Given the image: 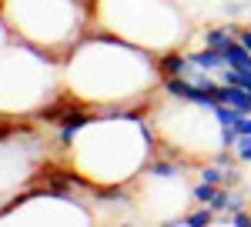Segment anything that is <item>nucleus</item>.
Here are the masks:
<instances>
[{
    "label": "nucleus",
    "instance_id": "obj_1",
    "mask_svg": "<svg viewBox=\"0 0 251 227\" xmlns=\"http://www.w3.org/2000/svg\"><path fill=\"white\" fill-rule=\"evenodd\" d=\"M157 87V57L114 34L87 30L60 57V94L91 111H151Z\"/></svg>",
    "mask_w": 251,
    "mask_h": 227
},
{
    "label": "nucleus",
    "instance_id": "obj_2",
    "mask_svg": "<svg viewBox=\"0 0 251 227\" xmlns=\"http://www.w3.org/2000/svg\"><path fill=\"white\" fill-rule=\"evenodd\" d=\"M157 154L148 111H111L84 124L67 147V164L91 187H124Z\"/></svg>",
    "mask_w": 251,
    "mask_h": 227
},
{
    "label": "nucleus",
    "instance_id": "obj_3",
    "mask_svg": "<svg viewBox=\"0 0 251 227\" xmlns=\"http://www.w3.org/2000/svg\"><path fill=\"white\" fill-rule=\"evenodd\" d=\"M91 30L161 54L168 47H184L191 23L177 0H91Z\"/></svg>",
    "mask_w": 251,
    "mask_h": 227
},
{
    "label": "nucleus",
    "instance_id": "obj_4",
    "mask_svg": "<svg viewBox=\"0 0 251 227\" xmlns=\"http://www.w3.org/2000/svg\"><path fill=\"white\" fill-rule=\"evenodd\" d=\"M10 37L50 57H64L91 30V0H0Z\"/></svg>",
    "mask_w": 251,
    "mask_h": 227
},
{
    "label": "nucleus",
    "instance_id": "obj_5",
    "mask_svg": "<svg viewBox=\"0 0 251 227\" xmlns=\"http://www.w3.org/2000/svg\"><path fill=\"white\" fill-rule=\"evenodd\" d=\"M60 60L10 40L0 50V117H37L60 94Z\"/></svg>",
    "mask_w": 251,
    "mask_h": 227
},
{
    "label": "nucleus",
    "instance_id": "obj_6",
    "mask_svg": "<svg viewBox=\"0 0 251 227\" xmlns=\"http://www.w3.org/2000/svg\"><path fill=\"white\" fill-rule=\"evenodd\" d=\"M201 44L204 47H211V50H218V54H225L228 47H231L234 40H238V20L234 23H218V27H204L201 34Z\"/></svg>",
    "mask_w": 251,
    "mask_h": 227
},
{
    "label": "nucleus",
    "instance_id": "obj_7",
    "mask_svg": "<svg viewBox=\"0 0 251 227\" xmlns=\"http://www.w3.org/2000/svg\"><path fill=\"white\" fill-rule=\"evenodd\" d=\"M188 60H191L194 70H204V74L211 77H221V70L228 67V60H225V54H218V50H211V47H194V50H188Z\"/></svg>",
    "mask_w": 251,
    "mask_h": 227
},
{
    "label": "nucleus",
    "instance_id": "obj_8",
    "mask_svg": "<svg viewBox=\"0 0 251 227\" xmlns=\"http://www.w3.org/2000/svg\"><path fill=\"white\" fill-rule=\"evenodd\" d=\"M218 104H228V107H234V111H241V114H251V91L221 84L218 87Z\"/></svg>",
    "mask_w": 251,
    "mask_h": 227
},
{
    "label": "nucleus",
    "instance_id": "obj_9",
    "mask_svg": "<svg viewBox=\"0 0 251 227\" xmlns=\"http://www.w3.org/2000/svg\"><path fill=\"white\" fill-rule=\"evenodd\" d=\"M218 221V214H214V207H208V204H198L194 210H188V214H181L177 217V224H191V227H208Z\"/></svg>",
    "mask_w": 251,
    "mask_h": 227
},
{
    "label": "nucleus",
    "instance_id": "obj_10",
    "mask_svg": "<svg viewBox=\"0 0 251 227\" xmlns=\"http://www.w3.org/2000/svg\"><path fill=\"white\" fill-rule=\"evenodd\" d=\"M218 194H221V187H218V184H208V181L191 184V201H194V204H208V207H211Z\"/></svg>",
    "mask_w": 251,
    "mask_h": 227
},
{
    "label": "nucleus",
    "instance_id": "obj_11",
    "mask_svg": "<svg viewBox=\"0 0 251 227\" xmlns=\"http://www.w3.org/2000/svg\"><path fill=\"white\" fill-rule=\"evenodd\" d=\"M225 60H228V67H251V50L234 40L231 47L225 50Z\"/></svg>",
    "mask_w": 251,
    "mask_h": 227
},
{
    "label": "nucleus",
    "instance_id": "obj_12",
    "mask_svg": "<svg viewBox=\"0 0 251 227\" xmlns=\"http://www.w3.org/2000/svg\"><path fill=\"white\" fill-rule=\"evenodd\" d=\"M211 111H214V117H218V124H221V127H234V124H238V117H245L241 111H234V107H228V104H214Z\"/></svg>",
    "mask_w": 251,
    "mask_h": 227
},
{
    "label": "nucleus",
    "instance_id": "obj_13",
    "mask_svg": "<svg viewBox=\"0 0 251 227\" xmlns=\"http://www.w3.org/2000/svg\"><path fill=\"white\" fill-rule=\"evenodd\" d=\"M234 154H238V160H241V164H251V134H248V137H238Z\"/></svg>",
    "mask_w": 251,
    "mask_h": 227
},
{
    "label": "nucleus",
    "instance_id": "obj_14",
    "mask_svg": "<svg viewBox=\"0 0 251 227\" xmlns=\"http://www.w3.org/2000/svg\"><path fill=\"white\" fill-rule=\"evenodd\" d=\"M238 44L251 50V23H248V27H241V23H238Z\"/></svg>",
    "mask_w": 251,
    "mask_h": 227
},
{
    "label": "nucleus",
    "instance_id": "obj_15",
    "mask_svg": "<svg viewBox=\"0 0 251 227\" xmlns=\"http://www.w3.org/2000/svg\"><path fill=\"white\" fill-rule=\"evenodd\" d=\"M10 30H7V23H3V17H0V50H3V47H7V44H10Z\"/></svg>",
    "mask_w": 251,
    "mask_h": 227
}]
</instances>
